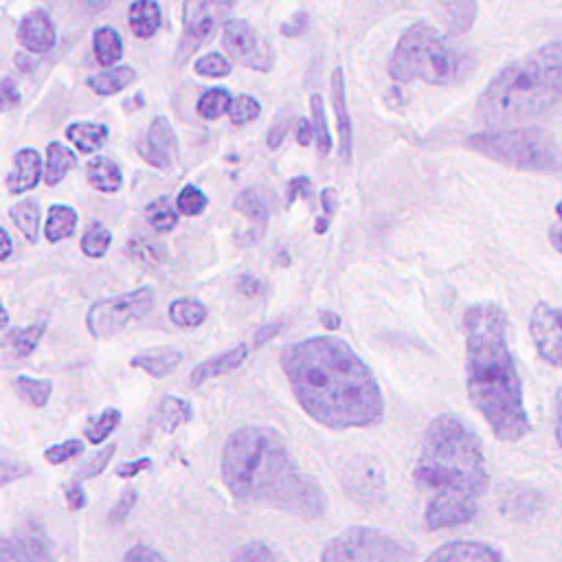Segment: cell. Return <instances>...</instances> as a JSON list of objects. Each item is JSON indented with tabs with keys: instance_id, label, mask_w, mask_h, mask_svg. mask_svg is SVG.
<instances>
[{
	"instance_id": "03108f58",
	"label": "cell",
	"mask_w": 562,
	"mask_h": 562,
	"mask_svg": "<svg viewBox=\"0 0 562 562\" xmlns=\"http://www.w3.org/2000/svg\"><path fill=\"white\" fill-rule=\"evenodd\" d=\"M0 235H2V250H0V261H7L11 250H13V241H11V235L4 226H0Z\"/></svg>"
},
{
	"instance_id": "7dc6e473",
	"label": "cell",
	"mask_w": 562,
	"mask_h": 562,
	"mask_svg": "<svg viewBox=\"0 0 562 562\" xmlns=\"http://www.w3.org/2000/svg\"><path fill=\"white\" fill-rule=\"evenodd\" d=\"M136 501H138L136 490H134V487H125V490L121 492V496L116 498V503L112 505V509L108 512V522H110V525H121V522H125V518H127L130 512L134 509Z\"/></svg>"
},
{
	"instance_id": "603a6c76",
	"label": "cell",
	"mask_w": 562,
	"mask_h": 562,
	"mask_svg": "<svg viewBox=\"0 0 562 562\" xmlns=\"http://www.w3.org/2000/svg\"><path fill=\"white\" fill-rule=\"evenodd\" d=\"M86 178L92 189L101 193H116L123 187V173L112 158L97 156L86 167Z\"/></svg>"
},
{
	"instance_id": "7402d4cb",
	"label": "cell",
	"mask_w": 562,
	"mask_h": 562,
	"mask_svg": "<svg viewBox=\"0 0 562 562\" xmlns=\"http://www.w3.org/2000/svg\"><path fill=\"white\" fill-rule=\"evenodd\" d=\"M235 209L244 213L259 231L266 228L272 211V195L261 187H250L241 191L235 200Z\"/></svg>"
},
{
	"instance_id": "f5cc1de1",
	"label": "cell",
	"mask_w": 562,
	"mask_h": 562,
	"mask_svg": "<svg viewBox=\"0 0 562 562\" xmlns=\"http://www.w3.org/2000/svg\"><path fill=\"white\" fill-rule=\"evenodd\" d=\"M0 103H2L4 112H9L11 108H15L20 103V92L11 77H2V81H0Z\"/></svg>"
},
{
	"instance_id": "ab89813d",
	"label": "cell",
	"mask_w": 562,
	"mask_h": 562,
	"mask_svg": "<svg viewBox=\"0 0 562 562\" xmlns=\"http://www.w3.org/2000/svg\"><path fill=\"white\" fill-rule=\"evenodd\" d=\"M119 422H121V411L110 406V408L101 411L97 417H92L90 424L83 428V432H86L88 441L97 446V443H103L114 432Z\"/></svg>"
},
{
	"instance_id": "e7e4bbea",
	"label": "cell",
	"mask_w": 562,
	"mask_h": 562,
	"mask_svg": "<svg viewBox=\"0 0 562 562\" xmlns=\"http://www.w3.org/2000/svg\"><path fill=\"white\" fill-rule=\"evenodd\" d=\"M318 321L327 331H338L340 329V316L331 310H321L318 312Z\"/></svg>"
},
{
	"instance_id": "484cf974",
	"label": "cell",
	"mask_w": 562,
	"mask_h": 562,
	"mask_svg": "<svg viewBox=\"0 0 562 562\" xmlns=\"http://www.w3.org/2000/svg\"><path fill=\"white\" fill-rule=\"evenodd\" d=\"M79 215L72 206L68 204H53L46 213V224H44V237L50 244H57L61 239L72 237L75 228H77Z\"/></svg>"
},
{
	"instance_id": "c3c4849f",
	"label": "cell",
	"mask_w": 562,
	"mask_h": 562,
	"mask_svg": "<svg viewBox=\"0 0 562 562\" xmlns=\"http://www.w3.org/2000/svg\"><path fill=\"white\" fill-rule=\"evenodd\" d=\"M0 461H2V479H0L2 487H4V485H9L11 481L20 479V476H26V474H31V465H29V463H24L20 457H13V454H9L7 450H2V457H0Z\"/></svg>"
},
{
	"instance_id": "6da1fadb",
	"label": "cell",
	"mask_w": 562,
	"mask_h": 562,
	"mask_svg": "<svg viewBox=\"0 0 562 562\" xmlns=\"http://www.w3.org/2000/svg\"><path fill=\"white\" fill-rule=\"evenodd\" d=\"M279 364L303 413L329 428H369L384 417V395L367 362L336 336L288 345Z\"/></svg>"
},
{
	"instance_id": "816d5d0a",
	"label": "cell",
	"mask_w": 562,
	"mask_h": 562,
	"mask_svg": "<svg viewBox=\"0 0 562 562\" xmlns=\"http://www.w3.org/2000/svg\"><path fill=\"white\" fill-rule=\"evenodd\" d=\"M294 121H296V119H292V116H283L281 121L272 123V127L268 130V136H266V145H268L270 149H277V147L283 143V138L288 136V130H290V125H292Z\"/></svg>"
},
{
	"instance_id": "d590c367",
	"label": "cell",
	"mask_w": 562,
	"mask_h": 562,
	"mask_svg": "<svg viewBox=\"0 0 562 562\" xmlns=\"http://www.w3.org/2000/svg\"><path fill=\"white\" fill-rule=\"evenodd\" d=\"M46 331V321H40V323H33V325H26V327H18V329H11L7 331V345L13 349V353L18 358H26L35 351V347L40 345L42 336Z\"/></svg>"
},
{
	"instance_id": "680465c9",
	"label": "cell",
	"mask_w": 562,
	"mask_h": 562,
	"mask_svg": "<svg viewBox=\"0 0 562 562\" xmlns=\"http://www.w3.org/2000/svg\"><path fill=\"white\" fill-rule=\"evenodd\" d=\"M149 465H151V461H149L147 457L134 459V461H127V463L119 465V468H116V476H121V479H132V476L140 474L143 470H147Z\"/></svg>"
},
{
	"instance_id": "4316f807",
	"label": "cell",
	"mask_w": 562,
	"mask_h": 562,
	"mask_svg": "<svg viewBox=\"0 0 562 562\" xmlns=\"http://www.w3.org/2000/svg\"><path fill=\"white\" fill-rule=\"evenodd\" d=\"M193 417V406L176 395H165L158 402L156 408V424L165 430V432H176L180 426H184L187 422H191Z\"/></svg>"
},
{
	"instance_id": "f6af8a7d",
	"label": "cell",
	"mask_w": 562,
	"mask_h": 562,
	"mask_svg": "<svg viewBox=\"0 0 562 562\" xmlns=\"http://www.w3.org/2000/svg\"><path fill=\"white\" fill-rule=\"evenodd\" d=\"M81 452H83V441L81 439H64V441H59L55 446H48L44 450V461L50 463V465H61V463H66L68 459H72Z\"/></svg>"
},
{
	"instance_id": "11a10c76",
	"label": "cell",
	"mask_w": 562,
	"mask_h": 562,
	"mask_svg": "<svg viewBox=\"0 0 562 562\" xmlns=\"http://www.w3.org/2000/svg\"><path fill=\"white\" fill-rule=\"evenodd\" d=\"M237 290H239L241 294L250 296V299H257V296H261V294H263L266 283H263L261 279L252 277V274H241V277L237 279Z\"/></svg>"
},
{
	"instance_id": "ee69618b",
	"label": "cell",
	"mask_w": 562,
	"mask_h": 562,
	"mask_svg": "<svg viewBox=\"0 0 562 562\" xmlns=\"http://www.w3.org/2000/svg\"><path fill=\"white\" fill-rule=\"evenodd\" d=\"M193 70H195L200 77L217 79V77L231 75V61H228V57H224L222 53H206V55H202V57L195 59Z\"/></svg>"
},
{
	"instance_id": "9c48e42d",
	"label": "cell",
	"mask_w": 562,
	"mask_h": 562,
	"mask_svg": "<svg viewBox=\"0 0 562 562\" xmlns=\"http://www.w3.org/2000/svg\"><path fill=\"white\" fill-rule=\"evenodd\" d=\"M154 305V290L143 285L132 292L99 299L86 314V327L92 338H110L125 329L130 323L149 314Z\"/></svg>"
},
{
	"instance_id": "bcb514c9",
	"label": "cell",
	"mask_w": 562,
	"mask_h": 562,
	"mask_svg": "<svg viewBox=\"0 0 562 562\" xmlns=\"http://www.w3.org/2000/svg\"><path fill=\"white\" fill-rule=\"evenodd\" d=\"M114 452H116V446H114V443H108V446H105L103 450H99L86 465H81V468L77 470L75 481L81 483V481H86V479H94V476L103 474L105 468H108V463L112 461Z\"/></svg>"
},
{
	"instance_id": "1f68e13d",
	"label": "cell",
	"mask_w": 562,
	"mask_h": 562,
	"mask_svg": "<svg viewBox=\"0 0 562 562\" xmlns=\"http://www.w3.org/2000/svg\"><path fill=\"white\" fill-rule=\"evenodd\" d=\"M125 255H127V259L132 263H136L138 268H145V270H154V268L165 263L162 246H158L156 241H151L147 237H132V239H127Z\"/></svg>"
},
{
	"instance_id": "e575fe53",
	"label": "cell",
	"mask_w": 562,
	"mask_h": 562,
	"mask_svg": "<svg viewBox=\"0 0 562 562\" xmlns=\"http://www.w3.org/2000/svg\"><path fill=\"white\" fill-rule=\"evenodd\" d=\"M439 9L446 15V26L450 35H463L470 31V26L476 20V2H443Z\"/></svg>"
},
{
	"instance_id": "d6986e66",
	"label": "cell",
	"mask_w": 562,
	"mask_h": 562,
	"mask_svg": "<svg viewBox=\"0 0 562 562\" xmlns=\"http://www.w3.org/2000/svg\"><path fill=\"white\" fill-rule=\"evenodd\" d=\"M424 562H505V558L485 542L454 540L435 549Z\"/></svg>"
},
{
	"instance_id": "6f0895ef",
	"label": "cell",
	"mask_w": 562,
	"mask_h": 562,
	"mask_svg": "<svg viewBox=\"0 0 562 562\" xmlns=\"http://www.w3.org/2000/svg\"><path fill=\"white\" fill-rule=\"evenodd\" d=\"M294 138H296V143H299L301 147H310V145H312L314 132H312V123H310L307 119L299 116V119L294 121Z\"/></svg>"
},
{
	"instance_id": "30bf717a",
	"label": "cell",
	"mask_w": 562,
	"mask_h": 562,
	"mask_svg": "<svg viewBox=\"0 0 562 562\" xmlns=\"http://www.w3.org/2000/svg\"><path fill=\"white\" fill-rule=\"evenodd\" d=\"M222 46L226 48V53L259 72H266L272 68V46L259 37V33L255 31V26L246 20L233 18L226 20L222 26Z\"/></svg>"
},
{
	"instance_id": "83f0119b",
	"label": "cell",
	"mask_w": 562,
	"mask_h": 562,
	"mask_svg": "<svg viewBox=\"0 0 562 562\" xmlns=\"http://www.w3.org/2000/svg\"><path fill=\"white\" fill-rule=\"evenodd\" d=\"M92 50L99 66L114 68V64L123 57V40L116 29L112 26H99L92 35Z\"/></svg>"
},
{
	"instance_id": "ac0fdd59",
	"label": "cell",
	"mask_w": 562,
	"mask_h": 562,
	"mask_svg": "<svg viewBox=\"0 0 562 562\" xmlns=\"http://www.w3.org/2000/svg\"><path fill=\"white\" fill-rule=\"evenodd\" d=\"M246 358H248L246 345H235L231 349H224V351L198 362L189 373V382H191V386L198 389L213 378H220V375H226V373L239 369L246 362Z\"/></svg>"
},
{
	"instance_id": "8fae6325",
	"label": "cell",
	"mask_w": 562,
	"mask_h": 562,
	"mask_svg": "<svg viewBox=\"0 0 562 562\" xmlns=\"http://www.w3.org/2000/svg\"><path fill=\"white\" fill-rule=\"evenodd\" d=\"M231 7V2H184L178 61H184L200 44H204L211 37L217 22Z\"/></svg>"
},
{
	"instance_id": "f35d334b",
	"label": "cell",
	"mask_w": 562,
	"mask_h": 562,
	"mask_svg": "<svg viewBox=\"0 0 562 562\" xmlns=\"http://www.w3.org/2000/svg\"><path fill=\"white\" fill-rule=\"evenodd\" d=\"M145 220L151 228L167 233L178 224V209H173L167 198H156L145 206Z\"/></svg>"
},
{
	"instance_id": "8d00e7d4",
	"label": "cell",
	"mask_w": 562,
	"mask_h": 562,
	"mask_svg": "<svg viewBox=\"0 0 562 562\" xmlns=\"http://www.w3.org/2000/svg\"><path fill=\"white\" fill-rule=\"evenodd\" d=\"M231 101H233V97L228 94L226 88H222V86L209 88L200 94V99L195 103V112L204 121H217L222 114H228Z\"/></svg>"
},
{
	"instance_id": "60d3db41",
	"label": "cell",
	"mask_w": 562,
	"mask_h": 562,
	"mask_svg": "<svg viewBox=\"0 0 562 562\" xmlns=\"http://www.w3.org/2000/svg\"><path fill=\"white\" fill-rule=\"evenodd\" d=\"M231 562H288V560L272 544L252 540L237 547L235 553L231 555Z\"/></svg>"
},
{
	"instance_id": "d4e9b609",
	"label": "cell",
	"mask_w": 562,
	"mask_h": 562,
	"mask_svg": "<svg viewBox=\"0 0 562 562\" xmlns=\"http://www.w3.org/2000/svg\"><path fill=\"white\" fill-rule=\"evenodd\" d=\"M110 130L103 123H88V121H75L66 127V138L81 151V154H94L108 138Z\"/></svg>"
},
{
	"instance_id": "be15d7a7",
	"label": "cell",
	"mask_w": 562,
	"mask_h": 562,
	"mask_svg": "<svg viewBox=\"0 0 562 562\" xmlns=\"http://www.w3.org/2000/svg\"><path fill=\"white\" fill-rule=\"evenodd\" d=\"M555 441L562 448V386L555 391V422H553Z\"/></svg>"
},
{
	"instance_id": "681fc988",
	"label": "cell",
	"mask_w": 562,
	"mask_h": 562,
	"mask_svg": "<svg viewBox=\"0 0 562 562\" xmlns=\"http://www.w3.org/2000/svg\"><path fill=\"white\" fill-rule=\"evenodd\" d=\"M321 206H323V215L314 222V231H316L318 235H323V233L327 231V226H329V222H331V217H334V213H336V189H331V187L323 189V193H321Z\"/></svg>"
},
{
	"instance_id": "9f6ffc18",
	"label": "cell",
	"mask_w": 562,
	"mask_h": 562,
	"mask_svg": "<svg viewBox=\"0 0 562 562\" xmlns=\"http://www.w3.org/2000/svg\"><path fill=\"white\" fill-rule=\"evenodd\" d=\"M549 244L558 255H562V200L555 204V215L549 226Z\"/></svg>"
},
{
	"instance_id": "836d02e7",
	"label": "cell",
	"mask_w": 562,
	"mask_h": 562,
	"mask_svg": "<svg viewBox=\"0 0 562 562\" xmlns=\"http://www.w3.org/2000/svg\"><path fill=\"white\" fill-rule=\"evenodd\" d=\"M310 123H312V132H314V143H316V151L321 158L329 156L334 140L327 127V116H325V103L323 97L318 92H314L310 97Z\"/></svg>"
},
{
	"instance_id": "74e56055",
	"label": "cell",
	"mask_w": 562,
	"mask_h": 562,
	"mask_svg": "<svg viewBox=\"0 0 562 562\" xmlns=\"http://www.w3.org/2000/svg\"><path fill=\"white\" fill-rule=\"evenodd\" d=\"M110 244H112V233H110V228H108L105 224H101V222H92V224L86 228V233L81 235V241H79L81 252H83L86 257H90V259L103 257V255L108 252Z\"/></svg>"
},
{
	"instance_id": "5b68a950",
	"label": "cell",
	"mask_w": 562,
	"mask_h": 562,
	"mask_svg": "<svg viewBox=\"0 0 562 562\" xmlns=\"http://www.w3.org/2000/svg\"><path fill=\"white\" fill-rule=\"evenodd\" d=\"M562 103V40L547 42L503 66L474 105L485 130H507Z\"/></svg>"
},
{
	"instance_id": "2e32d148",
	"label": "cell",
	"mask_w": 562,
	"mask_h": 562,
	"mask_svg": "<svg viewBox=\"0 0 562 562\" xmlns=\"http://www.w3.org/2000/svg\"><path fill=\"white\" fill-rule=\"evenodd\" d=\"M331 108H334V121H336V132H338V154L342 162H351L353 156V125L351 116L347 110V90H345V75L342 68H334L331 72Z\"/></svg>"
},
{
	"instance_id": "4fadbf2b",
	"label": "cell",
	"mask_w": 562,
	"mask_h": 562,
	"mask_svg": "<svg viewBox=\"0 0 562 562\" xmlns=\"http://www.w3.org/2000/svg\"><path fill=\"white\" fill-rule=\"evenodd\" d=\"M138 151L143 160L156 169H169L173 165L178 156V136L167 116H156L149 123L143 143H138Z\"/></svg>"
},
{
	"instance_id": "44dd1931",
	"label": "cell",
	"mask_w": 562,
	"mask_h": 562,
	"mask_svg": "<svg viewBox=\"0 0 562 562\" xmlns=\"http://www.w3.org/2000/svg\"><path fill=\"white\" fill-rule=\"evenodd\" d=\"M77 162H79V158L68 145H64L59 140L48 143L46 158H44V182L48 187H57L66 178V173L77 167Z\"/></svg>"
},
{
	"instance_id": "ba28073f",
	"label": "cell",
	"mask_w": 562,
	"mask_h": 562,
	"mask_svg": "<svg viewBox=\"0 0 562 562\" xmlns=\"http://www.w3.org/2000/svg\"><path fill=\"white\" fill-rule=\"evenodd\" d=\"M321 562H413V549L375 527L353 525L323 547Z\"/></svg>"
},
{
	"instance_id": "6125c7cd",
	"label": "cell",
	"mask_w": 562,
	"mask_h": 562,
	"mask_svg": "<svg viewBox=\"0 0 562 562\" xmlns=\"http://www.w3.org/2000/svg\"><path fill=\"white\" fill-rule=\"evenodd\" d=\"M281 329H283V323H270V325H266V327L257 329V334H255V345L259 347V345L268 342V340H270V338H274Z\"/></svg>"
},
{
	"instance_id": "52a82bcc",
	"label": "cell",
	"mask_w": 562,
	"mask_h": 562,
	"mask_svg": "<svg viewBox=\"0 0 562 562\" xmlns=\"http://www.w3.org/2000/svg\"><path fill=\"white\" fill-rule=\"evenodd\" d=\"M465 145L512 169L558 173L562 171V147L542 127H507V130H483L465 138Z\"/></svg>"
},
{
	"instance_id": "f546056e",
	"label": "cell",
	"mask_w": 562,
	"mask_h": 562,
	"mask_svg": "<svg viewBox=\"0 0 562 562\" xmlns=\"http://www.w3.org/2000/svg\"><path fill=\"white\" fill-rule=\"evenodd\" d=\"M9 217H11V222L20 228V233L24 235V239H26L29 244H35V241H37L42 209H40V202H37L35 198H24V200H20L15 206H11Z\"/></svg>"
},
{
	"instance_id": "7c38bea8",
	"label": "cell",
	"mask_w": 562,
	"mask_h": 562,
	"mask_svg": "<svg viewBox=\"0 0 562 562\" xmlns=\"http://www.w3.org/2000/svg\"><path fill=\"white\" fill-rule=\"evenodd\" d=\"M529 334L538 356L551 367H562V305L536 303L529 316Z\"/></svg>"
},
{
	"instance_id": "7bdbcfd3",
	"label": "cell",
	"mask_w": 562,
	"mask_h": 562,
	"mask_svg": "<svg viewBox=\"0 0 562 562\" xmlns=\"http://www.w3.org/2000/svg\"><path fill=\"white\" fill-rule=\"evenodd\" d=\"M206 204H209L206 195H204L198 187H193V184H184V187L180 189L178 198H176V209H178V213H182V215H187V217L200 215V213L206 209Z\"/></svg>"
},
{
	"instance_id": "5bb4252c",
	"label": "cell",
	"mask_w": 562,
	"mask_h": 562,
	"mask_svg": "<svg viewBox=\"0 0 562 562\" xmlns=\"http://www.w3.org/2000/svg\"><path fill=\"white\" fill-rule=\"evenodd\" d=\"M0 562H53L48 538L40 529H20L2 540Z\"/></svg>"
},
{
	"instance_id": "f907efd6",
	"label": "cell",
	"mask_w": 562,
	"mask_h": 562,
	"mask_svg": "<svg viewBox=\"0 0 562 562\" xmlns=\"http://www.w3.org/2000/svg\"><path fill=\"white\" fill-rule=\"evenodd\" d=\"M121 562H169V560L149 544H134L132 549L125 551Z\"/></svg>"
},
{
	"instance_id": "8992f818",
	"label": "cell",
	"mask_w": 562,
	"mask_h": 562,
	"mask_svg": "<svg viewBox=\"0 0 562 562\" xmlns=\"http://www.w3.org/2000/svg\"><path fill=\"white\" fill-rule=\"evenodd\" d=\"M470 57L428 22L411 24L389 59V75L400 81L448 86L465 77Z\"/></svg>"
},
{
	"instance_id": "f1b7e54d",
	"label": "cell",
	"mask_w": 562,
	"mask_h": 562,
	"mask_svg": "<svg viewBox=\"0 0 562 562\" xmlns=\"http://www.w3.org/2000/svg\"><path fill=\"white\" fill-rule=\"evenodd\" d=\"M134 79H136V70L132 66L123 64V66H114V68L92 75L88 79V86L92 88V92H97L101 97H110V94H116L123 88H127Z\"/></svg>"
},
{
	"instance_id": "d6a6232c",
	"label": "cell",
	"mask_w": 562,
	"mask_h": 562,
	"mask_svg": "<svg viewBox=\"0 0 562 562\" xmlns=\"http://www.w3.org/2000/svg\"><path fill=\"white\" fill-rule=\"evenodd\" d=\"M13 389L22 402L29 406L42 408L48 404L53 393V380L48 378H31V375H18L13 380Z\"/></svg>"
},
{
	"instance_id": "9a60e30c",
	"label": "cell",
	"mask_w": 562,
	"mask_h": 562,
	"mask_svg": "<svg viewBox=\"0 0 562 562\" xmlns=\"http://www.w3.org/2000/svg\"><path fill=\"white\" fill-rule=\"evenodd\" d=\"M55 26L44 9H31L18 24V42L24 50L44 55L55 46Z\"/></svg>"
},
{
	"instance_id": "e0dca14e",
	"label": "cell",
	"mask_w": 562,
	"mask_h": 562,
	"mask_svg": "<svg viewBox=\"0 0 562 562\" xmlns=\"http://www.w3.org/2000/svg\"><path fill=\"white\" fill-rule=\"evenodd\" d=\"M40 180H44V162H42V156L37 154V149L22 147L20 151H15L13 165L4 180L7 191L11 195L26 193V191L35 189Z\"/></svg>"
},
{
	"instance_id": "7a4b0ae2",
	"label": "cell",
	"mask_w": 562,
	"mask_h": 562,
	"mask_svg": "<svg viewBox=\"0 0 562 562\" xmlns=\"http://www.w3.org/2000/svg\"><path fill=\"white\" fill-rule=\"evenodd\" d=\"M220 472L226 490L241 503L270 505L305 520L327 512L323 485L294 461L283 437L261 424L235 428L222 448Z\"/></svg>"
},
{
	"instance_id": "91938a15",
	"label": "cell",
	"mask_w": 562,
	"mask_h": 562,
	"mask_svg": "<svg viewBox=\"0 0 562 562\" xmlns=\"http://www.w3.org/2000/svg\"><path fill=\"white\" fill-rule=\"evenodd\" d=\"M305 26H307V13H305V11H299V13L292 15L290 22H285V24L281 26V33L288 35V37H299V35L305 31Z\"/></svg>"
},
{
	"instance_id": "277c9868",
	"label": "cell",
	"mask_w": 562,
	"mask_h": 562,
	"mask_svg": "<svg viewBox=\"0 0 562 562\" xmlns=\"http://www.w3.org/2000/svg\"><path fill=\"white\" fill-rule=\"evenodd\" d=\"M507 334L509 321L501 305L481 301L463 312L468 397L494 437L514 443L531 424Z\"/></svg>"
},
{
	"instance_id": "4dcf8cb0",
	"label": "cell",
	"mask_w": 562,
	"mask_h": 562,
	"mask_svg": "<svg viewBox=\"0 0 562 562\" xmlns=\"http://www.w3.org/2000/svg\"><path fill=\"white\" fill-rule=\"evenodd\" d=\"M167 314L171 318L173 325L178 327H184V329H191V327H198L206 321L209 316V310L204 303H200L198 299H189V296H180V299H173L167 307Z\"/></svg>"
},
{
	"instance_id": "cb8c5ba5",
	"label": "cell",
	"mask_w": 562,
	"mask_h": 562,
	"mask_svg": "<svg viewBox=\"0 0 562 562\" xmlns=\"http://www.w3.org/2000/svg\"><path fill=\"white\" fill-rule=\"evenodd\" d=\"M127 24L136 37L149 40L160 26V7L154 0H136L127 9Z\"/></svg>"
},
{
	"instance_id": "3957f363",
	"label": "cell",
	"mask_w": 562,
	"mask_h": 562,
	"mask_svg": "<svg viewBox=\"0 0 562 562\" xmlns=\"http://www.w3.org/2000/svg\"><path fill=\"white\" fill-rule=\"evenodd\" d=\"M413 481L424 496L428 529L470 522L487 487L485 457L476 432L452 413L437 415L424 432Z\"/></svg>"
},
{
	"instance_id": "003e7915",
	"label": "cell",
	"mask_w": 562,
	"mask_h": 562,
	"mask_svg": "<svg viewBox=\"0 0 562 562\" xmlns=\"http://www.w3.org/2000/svg\"><path fill=\"white\" fill-rule=\"evenodd\" d=\"M0 327H2V331H9V310H7V305H2V321H0Z\"/></svg>"
},
{
	"instance_id": "db71d44e",
	"label": "cell",
	"mask_w": 562,
	"mask_h": 562,
	"mask_svg": "<svg viewBox=\"0 0 562 562\" xmlns=\"http://www.w3.org/2000/svg\"><path fill=\"white\" fill-rule=\"evenodd\" d=\"M64 496H66V503H68V507L72 509V512H79V509H83V505H86V492H83V487H81V483L79 481H70V483H66L64 485Z\"/></svg>"
},
{
	"instance_id": "94428289",
	"label": "cell",
	"mask_w": 562,
	"mask_h": 562,
	"mask_svg": "<svg viewBox=\"0 0 562 562\" xmlns=\"http://www.w3.org/2000/svg\"><path fill=\"white\" fill-rule=\"evenodd\" d=\"M307 189H310V180L305 176L292 178L288 182V204H292L296 198H307Z\"/></svg>"
},
{
	"instance_id": "b9f144b4",
	"label": "cell",
	"mask_w": 562,
	"mask_h": 562,
	"mask_svg": "<svg viewBox=\"0 0 562 562\" xmlns=\"http://www.w3.org/2000/svg\"><path fill=\"white\" fill-rule=\"evenodd\" d=\"M261 112V103L252 94H237L231 101L228 119L233 125H246L252 123Z\"/></svg>"
},
{
	"instance_id": "ffe728a7",
	"label": "cell",
	"mask_w": 562,
	"mask_h": 562,
	"mask_svg": "<svg viewBox=\"0 0 562 562\" xmlns=\"http://www.w3.org/2000/svg\"><path fill=\"white\" fill-rule=\"evenodd\" d=\"M184 360V353L178 347H149L132 356L130 364L145 371L151 378H165L176 371Z\"/></svg>"
}]
</instances>
